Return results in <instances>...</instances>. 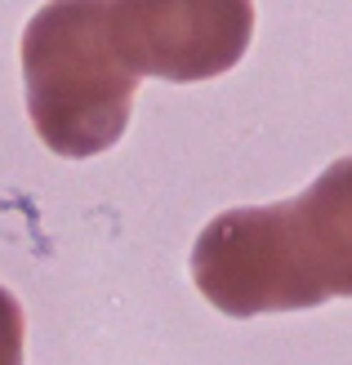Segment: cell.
Here are the masks:
<instances>
[{"label": "cell", "instance_id": "6da1fadb", "mask_svg": "<svg viewBox=\"0 0 352 365\" xmlns=\"http://www.w3.org/2000/svg\"><path fill=\"white\" fill-rule=\"evenodd\" d=\"M192 281L236 321L352 299V156L294 200L210 218L192 245Z\"/></svg>", "mask_w": 352, "mask_h": 365}, {"label": "cell", "instance_id": "7a4b0ae2", "mask_svg": "<svg viewBox=\"0 0 352 365\" xmlns=\"http://www.w3.org/2000/svg\"><path fill=\"white\" fill-rule=\"evenodd\" d=\"M27 116L54 156L85 160L116 148L139 71L112 36V0H49L23 31Z\"/></svg>", "mask_w": 352, "mask_h": 365}, {"label": "cell", "instance_id": "3957f363", "mask_svg": "<svg viewBox=\"0 0 352 365\" xmlns=\"http://www.w3.org/2000/svg\"><path fill=\"white\" fill-rule=\"evenodd\" d=\"M112 36L139 76L214 81L246 58L254 0H112Z\"/></svg>", "mask_w": 352, "mask_h": 365}, {"label": "cell", "instance_id": "277c9868", "mask_svg": "<svg viewBox=\"0 0 352 365\" xmlns=\"http://www.w3.org/2000/svg\"><path fill=\"white\" fill-rule=\"evenodd\" d=\"M23 348H27V317L5 285H0V365H23Z\"/></svg>", "mask_w": 352, "mask_h": 365}]
</instances>
